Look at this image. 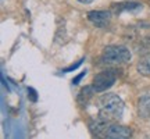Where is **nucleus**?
Here are the masks:
<instances>
[{
    "mask_svg": "<svg viewBox=\"0 0 150 139\" xmlns=\"http://www.w3.org/2000/svg\"><path fill=\"white\" fill-rule=\"evenodd\" d=\"M124 114V102L122 99L114 95L107 93L100 100V111L99 118L107 124H117L118 120H121Z\"/></svg>",
    "mask_w": 150,
    "mask_h": 139,
    "instance_id": "1",
    "label": "nucleus"
},
{
    "mask_svg": "<svg viewBox=\"0 0 150 139\" xmlns=\"http://www.w3.org/2000/svg\"><path fill=\"white\" fill-rule=\"evenodd\" d=\"M131 60V53L125 46H107L102 53V64L104 65H121Z\"/></svg>",
    "mask_w": 150,
    "mask_h": 139,
    "instance_id": "2",
    "label": "nucleus"
},
{
    "mask_svg": "<svg viewBox=\"0 0 150 139\" xmlns=\"http://www.w3.org/2000/svg\"><path fill=\"white\" fill-rule=\"evenodd\" d=\"M115 72L111 71V70H106V71H102V72H99V74L95 77V79H93V89L96 92H103L106 91L107 88L115 82Z\"/></svg>",
    "mask_w": 150,
    "mask_h": 139,
    "instance_id": "3",
    "label": "nucleus"
},
{
    "mask_svg": "<svg viewBox=\"0 0 150 139\" xmlns=\"http://www.w3.org/2000/svg\"><path fill=\"white\" fill-rule=\"evenodd\" d=\"M104 139H131V129L124 125L110 124L106 131Z\"/></svg>",
    "mask_w": 150,
    "mask_h": 139,
    "instance_id": "4",
    "label": "nucleus"
},
{
    "mask_svg": "<svg viewBox=\"0 0 150 139\" xmlns=\"http://www.w3.org/2000/svg\"><path fill=\"white\" fill-rule=\"evenodd\" d=\"M88 18H89V21H91L93 25H96V27H106V25H108V22H110L111 14H110V11H106V10L91 11Z\"/></svg>",
    "mask_w": 150,
    "mask_h": 139,
    "instance_id": "5",
    "label": "nucleus"
},
{
    "mask_svg": "<svg viewBox=\"0 0 150 139\" xmlns=\"http://www.w3.org/2000/svg\"><path fill=\"white\" fill-rule=\"evenodd\" d=\"M138 113L140 117H150V95H143L138 100Z\"/></svg>",
    "mask_w": 150,
    "mask_h": 139,
    "instance_id": "6",
    "label": "nucleus"
},
{
    "mask_svg": "<svg viewBox=\"0 0 150 139\" xmlns=\"http://www.w3.org/2000/svg\"><path fill=\"white\" fill-rule=\"evenodd\" d=\"M136 68H138V72H139V74L145 75V77L150 75V52L143 54V56L140 57L139 61H138Z\"/></svg>",
    "mask_w": 150,
    "mask_h": 139,
    "instance_id": "7",
    "label": "nucleus"
},
{
    "mask_svg": "<svg viewBox=\"0 0 150 139\" xmlns=\"http://www.w3.org/2000/svg\"><path fill=\"white\" fill-rule=\"evenodd\" d=\"M79 3H83V4H89V3H92L93 0H78Z\"/></svg>",
    "mask_w": 150,
    "mask_h": 139,
    "instance_id": "8",
    "label": "nucleus"
}]
</instances>
